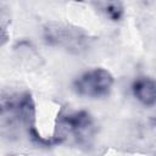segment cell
Returning <instances> with one entry per match:
<instances>
[{
	"label": "cell",
	"mask_w": 156,
	"mask_h": 156,
	"mask_svg": "<svg viewBox=\"0 0 156 156\" xmlns=\"http://www.w3.org/2000/svg\"><path fill=\"white\" fill-rule=\"evenodd\" d=\"M113 82V76L107 69L93 68L74 79L73 89L80 96L98 99L110 94Z\"/></svg>",
	"instance_id": "3957f363"
},
{
	"label": "cell",
	"mask_w": 156,
	"mask_h": 156,
	"mask_svg": "<svg viewBox=\"0 0 156 156\" xmlns=\"http://www.w3.org/2000/svg\"><path fill=\"white\" fill-rule=\"evenodd\" d=\"M94 7L106 18L118 22L124 16V6L121 0H93Z\"/></svg>",
	"instance_id": "5b68a950"
},
{
	"label": "cell",
	"mask_w": 156,
	"mask_h": 156,
	"mask_svg": "<svg viewBox=\"0 0 156 156\" xmlns=\"http://www.w3.org/2000/svg\"><path fill=\"white\" fill-rule=\"evenodd\" d=\"M44 41L71 54H82L90 45L89 34L79 27L62 22H48L43 27Z\"/></svg>",
	"instance_id": "6da1fadb"
},
{
	"label": "cell",
	"mask_w": 156,
	"mask_h": 156,
	"mask_svg": "<svg viewBox=\"0 0 156 156\" xmlns=\"http://www.w3.org/2000/svg\"><path fill=\"white\" fill-rule=\"evenodd\" d=\"M95 123L88 111L61 112L57 116L56 133L52 136L56 144L63 143L67 136H72L78 145H89L95 134Z\"/></svg>",
	"instance_id": "7a4b0ae2"
},
{
	"label": "cell",
	"mask_w": 156,
	"mask_h": 156,
	"mask_svg": "<svg viewBox=\"0 0 156 156\" xmlns=\"http://www.w3.org/2000/svg\"><path fill=\"white\" fill-rule=\"evenodd\" d=\"M10 37H9V33L7 30L4 28V26L0 23V46H4L7 41H9Z\"/></svg>",
	"instance_id": "8992f818"
},
{
	"label": "cell",
	"mask_w": 156,
	"mask_h": 156,
	"mask_svg": "<svg viewBox=\"0 0 156 156\" xmlns=\"http://www.w3.org/2000/svg\"><path fill=\"white\" fill-rule=\"evenodd\" d=\"M6 21H7V11L0 2V23L2 24V22H6Z\"/></svg>",
	"instance_id": "52a82bcc"
},
{
	"label": "cell",
	"mask_w": 156,
	"mask_h": 156,
	"mask_svg": "<svg viewBox=\"0 0 156 156\" xmlns=\"http://www.w3.org/2000/svg\"><path fill=\"white\" fill-rule=\"evenodd\" d=\"M135 99L146 107H152L156 102V85L150 77H138L132 84Z\"/></svg>",
	"instance_id": "277c9868"
}]
</instances>
